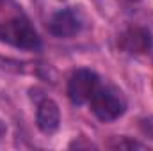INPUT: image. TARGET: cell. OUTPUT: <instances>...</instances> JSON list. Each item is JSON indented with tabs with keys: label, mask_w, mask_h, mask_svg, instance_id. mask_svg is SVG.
<instances>
[{
	"label": "cell",
	"mask_w": 153,
	"mask_h": 151,
	"mask_svg": "<svg viewBox=\"0 0 153 151\" xmlns=\"http://www.w3.org/2000/svg\"><path fill=\"white\" fill-rule=\"evenodd\" d=\"M80 27H82V20L78 13L71 7L59 9L57 13L52 14L48 21V30L55 38H71L80 30Z\"/></svg>",
	"instance_id": "277c9868"
},
{
	"label": "cell",
	"mask_w": 153,
	"mask_h": 151,
	"mask_svg": "<svg viewBox=\"0 0 153 151\" xmlns=\"http://www.w3.org/2000/svg\"><path fill=\"white\" fill-rule=\"evenodd\" d=\"M0 41L22 50H36L41 44L29 16L14 0H0Z\"/></svg>",
	"instance_id": "6da1fadb"
},
{
	"label": "cell",
	"mask_w": 153,
	"mask_h": 151,
	"mask_svg": "<svg viewBox=\"0 0 153 151\" xmlns=\"http://www.w3.org/2000/svg\"><path fill=\"white\" fill-rule=\"evenodd\" d=\"M36 123L38 128L45 135H52L59 130L61 124V112H59V105L50 100V98H43L38 103V112H36Z\"/></svg>",
	"instance_id": "8992f818"
},
{
	"label": "cell",
	"mask_w": 153,
	"mask_h": 151,
	"mask_svg": "<svg viewBox=\"0 0 153 151\" xmlns=\"http://www.w3.org/2000/svg\"><path fill=\"white\" fill-rule=\"evenodd\" d=\"M5 133H7V126H5V123L0 119V142L4 141V137H5Z\"/></svg>",
	"instance_id": "9c48e42d"
},
{
	"label": "cell",
	"mask_w": 153,
	"mask_h": 151,
	"mask_svg": "<svg viewBox=\"0 0 153 151\" xmlns=\"http://www.w3.org/2000/svg\"><path fill=\"white\" fill-rule=\"evenodd\" d=\"M70 148H94V144H91V142H78V141H75V142H71L70 144Z\"/></svg>",
	"instance_id": "ba28073f"
},
{
	"label": "cell",
	"mask_w": 153,
	"mask_h": 151,
	"mask_svg": "<svg viewBox=\"0 0 153 151\" xmlns=\"http://www.w3.org/2000/svg\"><path fill=\"white\" fill-rule=\"evenodd\" d=\"M111 148H114V150H146V146L144 144H141V142H135V141H128V139H117L116 142L111 144Z\"/></svg>",
	"instance_id": "52a82bcc"
},
{
	"label": "cell",
	"mask_w": 153,
	"mask_h": 151,
	"mask_svg": "<svg viewBox=\"0 0 153 151\" xmlns=\"http://www.w3.org/2000/svg\"><path fill=\"white\" fill-rule=\"evenodd\" d=\"M119 46L132 55H144L153 48V38L144 27H130L121 34Z\"/></svg>",
	"instance_id": "5b68a950"
},
{
	"label": "cell",
	"mask_w": 153,
	"mask_h": 151,
	"mask_svg": "<svg viewBox=\"0 0 153 151\" xmlns=\"http://www.w3.org/2000/svg\"><path fill=\"white\" fill-rule=\"evenodd\" d=\"M89 107L102 123H111L126 110V98L114 85H100L93 94Z\"/></svg>",
	"instance_id": "7a4b0ae2"
},
{
	"label": "cell",
	"mask_w": 153,
	"mask_h": 151,
	"mask_svg": "<svg viewBox=\"0 0 153 151\" xmlns=\"http://www.w3.org/2000/svg\"><path fill=\"white\" fill-rule=\"evenodd\" d=\"M98 87H100L98 75L87 68H80V70L73 71V75L68 80V96H70L71 103L85 105L91 101V98Z\"/></svg>",
	"instance_id": "3957f363"
}]
</instances>
